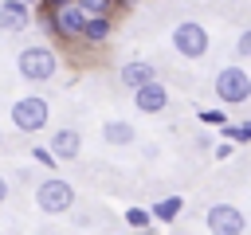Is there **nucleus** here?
<instances>
[{
  "label": "nucleus",
  "mask_w": 251,
  "mask_h": 235,
  "mask_svg": "<svg viewBox=\"0 0 251 235\" xmlns=\"http://www.w3.org/2000/svg\"><path fill=\"white\" fill-rule=\"evenodd\" d=\"M216 98L224 106H239L251 98V74L243 67H220L216 70Z\"/></svg>",
  "instance_id": "1"
},
{
  "label": "nucleus",
  "mask_w": 251,
  "mask_h": 235,
  "mask_svg": "<svg viewBox=\"0 0 251 235\" xmlns=\"http://www.w3.org/2000/svg\"><path fill=\"white\" fill-rule=\"evenodd\" d=\"M35 204H39V212H47V215H63V212L75 208V188H71L67 180H59V176H47V180L35 188Z\"/></svg>",
  "instance_id": "2"
},
{
  "label": "nucleus",
  "mask_w": 251,
  "mask_h": 235,
  "mask_svg": "<svg viewBox=\"0 0 251 235\" xmlns=\"http://www.w3.org/2000/svg\"><path fill=\"white\" fill-rule=\"evenodd\" d=\"M55 70H59L55 51H47V47H24L20 51V74L27 82H47Z\"/></svg>",
  "instance_id": "3"
},
{
  "label": "nucleus",
  "mask_w": 251,
  "mask_h": 235,
  "mask_svg": "<svg viewBox=\"0 0 251 235\" xmlns=\"http://www.w3.org/2000/svg\"><path fill=\"white\" fill-rule=\"evenodd\" d=\"M12 125H16L20 133H39V129L47 125V102L35 98V94L16 98V102H12Z\"/></svg>",
  "instance_id": "4"
},
{
  "label": "nucleus",
  "mask_w": 251,
  "mask_h": 235,
  "mask_svg": "<svg viewBox=\"0 0 251 235\" xmlns=\"http://www.w3.org/2000/svg\"><path fill=\"white\" fill-rule=\"evenodd\" d=\"M173 47H176V55H184V59H200V55L208 51V31H204L196 20H184V24L173 27Z\"/></svg>",
  "instance_id": "5"
},
{
  "label": "nucleus",
  "mask_w": 251,
  "mask_h": 235,
  "mask_svg": "<svg viewBox=\"0 0 251 235\" xmlns=\"http://www.w3.org/2000/svg\"><path fill=\"white\" fill-rule=\"evenodd\" d=\"M247 219L235 204H212L208 208V231L212 235H243Z\"/></svg>",
  "instance_id": "6"
},
{
  "label": "nucleus",
  "mask_w": 251,
  "mask_h": 235,
  "mask_svg": "<svg viewBox=\"0 0 251 235\" xmlns=\"http://www.w3.org/2000/svg\"><path fill=\"white\" fill-rule=\"evenodd\" d=\"M86 24H90V16L78 8V4H63V8H55L51 12V27L67 39V35H86Z\"/></svg>",
  "instance_id": "7"
},
{
  "label": "nucleus",
  "mask_w": 251,
  "mask_h": 235,
  "mask_svg": "<svg viewBox=\"0 0 251 235\" xmlns=\"http://www.w3.org/2000/svg\"><path fill=\"white\" fill-rule=\"evenodd\" d=\"M149 82H157V67L153 63H145V59H133V63H126L122 67V86L126 90H141V86H149Z\"/></svg>",
  "instance_id": "8"
},
{
  "label": "nucleus",
  "mask_w": 251,
  "mask_h": 235,
  "mask_svg": "<svg viewBox=\"0 0 251 235\" xmlns=\"http://www.w3.org/2000/svg\"><path fill=\"white\" fill-rule=\"evenodd\" d=\"M27 24H31V4H24V0L0 4V31H24Z\"/></svg>",
  "instance_id": "9"
},
{
  "label": "nucleus",
  "mask_w": 251,
  "mask_h": 235,
  "mask_svg": "<svg viewBox=\"0 0 251 235\" xmlns=\"http://www.w3.org/2000/svg\"><path fill=\"white\" fill-rule=\"evenodd\" d=\"M133 106H137L141 114H161V110L169 106V94H165L161 82H149V86H141V90L133 94Z\"/></svg>",
  "instance_id": "10"
},
{
  "label": "nucleus",
  "mask_w": 251,
  "mask_h": 235,
  "mask_svg": "<svg viewBox=\"0 0 251 235\" xmlns=\"http://www.w3.org/2000/svg\"><path fill=\"white\" fill-rule=\"evenodd\" d=\"M78 149H82V137H78L75 129H59V133H51V153H55L59 161H75Z\"/></svg>",
  "instance_id": "11"
},
{
  "label": "nucleus",
  "mask_w": 251,
  "mask_h": 235,
  "mask_svg": "<svg viewBox=\"0 0 251 235\" xmlns=\"http://www.w3.org/2000/svg\"><path fill=\"white\" fill-rule=\"evenodd\" d=\"M102 137H106L110 145H133L137 129H133L129 121H106V125H102Z\"/></svg>",
  "instance_id": "12"
},
{
  "label": "nucleus",
  "mask_w": 251,
  "mask_h": 235,
  "mask_svg": "<svg viewBox=\"0 0 251 235\" xmlns=\"http://www.w3.org/2000/svg\"><path fill=\"white\" fill-rule=\"evenodd\" d=\"M180 208H184V196H165V200H157V204H153V215H157L161 223H169V219H176V215H180Z\"/></svg>",
  "instance_id": "13"
},
{
  "label": "nucleus",
  "mask_w": 251,
  "mask_h": 235,
  "mask_svg": "<svg viewBox=\"0 0 251 235\" xmlns=\"http://www.w3.org/2000/svg\"><path fill=\"white\" fill-rule=\"evenodd\" d=\"M106 35H110V20H106V16H90L82 39H106Z\"/></svg>",
  "instance_id": "14"
},
{
  "label": "nucleus",
  "mask_w": 251,
  "mask_h": 235,
  "mask_svg": "<svg viewBox=\"0 0 251 235\" xmlns=\"http://www.w3.org/2000/svg\"><path fill=\"white\" fill-rule=\"evenodd\" d=\"M149 219H153V212H145V208H129L126 212V223L129 227H149Z\"/></svg>",
  "instance_id": "15"
},
{
  "label": "nucleus",
  "mask_w": 251,
  "mask_h": 235,
  "mask_svg": "<svg viewBox=\"0 0 251 235\" xmlns=\"http://www.w3.org/2000/svg\"><path fill=\"white\" fill-rule=\"evenodd\" d=\"M224 137H227V141H251V121H243V125H224Z\"/></svg>",
  "instance_id": "16"
},
{
  "label": "nucleus",
  "mask_w": 251,
  "mask_h": 235,
  "mask_svg": "<svg viewBox=\"0 0 251 235\" xmlns=\"http://www.w3.org/2000/svg\"><path fill=\"white\" fill-rule=\"evenodd\" d=\"M86 16H106V8H110V0H75Z\"/></svg>",
  "instance_id": "17"
},
{
  "label": "nucleus",
  "mask_w": 251,
  "mask_h": 235,
  "mask_svg": "<svg viewBox=\"0 0 251 235\" xmlns=\"http://www.w3.org/2000/svg\"><path fill=\"white\" fill-rule=\"evenodd\" d=\"M200 121H204V125H220V129H224V110H204V114H200Z\"/></svg>",
  "instance_id": "18"
},
{
  "label": "nucleus",
  "mask_w": 251,
  "mask_h": 235,
  "mask_svg": "<svg viewBox=\"0 0 251 235\" xmlns=\"http://www.w3.org/2000/svg\"><path fill=\"white\" fill-rule=\"evenodd\" d=\"M31 157H35V161H39V164H43V168H55V161H59V157H55V153H51V149H35V153H31Z\"/></svg>",
  "instance_id": "19"
},
{
  "label": "nucleus",
  "mask_w": 251,
  "mask_h": 235,
  "mask_svg": "<svg viewBox=\"0 0 251 235\" xmlns=\"http://www.w3.org/2000/svg\"><path fill=\"white\" fill-rule=\"evenodd\" d=\"M235 47H239V55H247V59H251V27L239 35V43H235Z\"/></svg>",
  "instance_id": "20"
},
{
  "label": "nucleus",
  "mask_w": 251,
  "mask_h": 235,
  "mask_svg": "<svg viewBox=\"0 0 251 235\" xmlns=\"http://www.w3.org/2000/svg\"><path fill=\"white\" fill-rule=\"evenodd\" d=\"M4 200H8V180L0 176V204H4Z\"/></svg>",
  "instance_id": "21"
},
{
  "label": "nucleus",
  "mask_w": 251,
  "mask_h": 235,
  "mask_svg": "<svg viewBox=\"0 0 251 235\" xmlns=\"http://www.w3.org/2000/svg\"><path fill=\"white\" fill-rule=\"evenodd\" d=\"M47 4H51V12H55V8H63V4H75V0H47Z\"/></svg>",
  "instance_id": "22"
},
{
  "label": "nucleus",
  "mask_w": 251,
  "mask_h": 235,
  "mask_svg": "<svg viewBox=\"0 0 251 235\" xmlns=\"http://www.w3.org/2000/svg\"><path fill=\"white\" fill-rule=\"evenodd\" d=\"M24 4H35V0H24Z\"/></svg>",
  "instance_id": "23"
},
{
  "label": "nucleus",
  "mask_w": 251,
  "mask_h": 235,
  "mask_svg": "<svg viewBox=\"0 0 251 235\" xmlns=\"http://www.w3.org/2000/svg\"><path fill=\"white\" fill-rule=\"evenodd\" d=\"M0 145H4V137H0Z\"/></svg>",
  "instance_id": "24"
},
{
  "label": "nucleus",
  "mask_w": 251,
  "mask_h": 235,
  "mask_svg": "<svg viewBox=\"0 0 251 235\" xmlns=\"http://www.w3.org/2000/svg\"><path fill=\"white\" fill-rule=\"evenodd\" d=\"M149 235H153V231H149Z\"/></svg>",
  "instance_id": "25"
},
{
  "label": "nucleus",
  "mask_w": 251,
  "mask_h": 235,
  "mask_svg": "<svg viewBox=\"0 0 251 235\" xmlns=\"http://www.w3.org/2000/svg\"><path fill=\"white\" fill-rule=\"evenodd\" d=\"M39 235H43V231H39Z\"/></svg>",
  "instance_id": "26"
}]
</instances>
